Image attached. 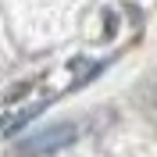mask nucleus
<instances>
[{"mask_svg":"<svg viewBox=\"0 0 157 157\" xmlns=\"http://www.w3.org/2000/svg\"><path fill=\"white\" fill-rule=\"evenodd\" d=\"M75 139H78V125L57 121V125H47L39 132H32V136H25L18 143V157H50V154L68 150Z\"/></svg>","mask_w":157,"mask_h":157,"instance_id":"nucleus-1","label":"nucleus"}]
</instances>
